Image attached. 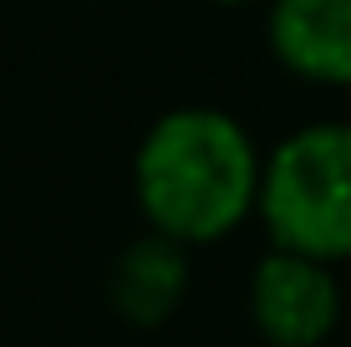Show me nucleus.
Returning a JSON list of instances; mask_svg holds the SVG:
<instances>
[{
  "label": "nucleus",
  "instance_id": "f257e3e1",
  "mask_svg": "<svg viewBox=\"0 0 351 347\" xmlns=\"http://www.w3.org/2000/svg\"><path fill=\"white\" fill-rule=\"evenodd\" d=\"M265 159L219 107H173L143 133L132 194L148 225L178 245H209L260 214Z\"/></svg>",
  "mask_w": 351,
  "mask_h": 347
},
{
  "label": "nucleus",
  "instance_id": "f03ea898",
  "mask_svg": "<svg viewBox=\"0 0 351 347\" xmlns=\"http://www.w3.org/2000/svg\"><path fill=\"white\" fill-rule=\"evenodd\" d=\"M260 220L270 245L341 266L351 260V123L295 128L265 159Z\"/></svg>",
  "mask_w": 351,
  "mask_h": 347
},
{
  "label": "nucleus",
  "instance_id": "7ed1b4c3",
  "mask_svg": "<svg viewBox=\"0 0 351 347\" xmlns=\"http://www.w3.org/2000/svg\"><path fill=\"white\" fill-rule=\"evenodd\" d=\"M250 317L275 347H321L341 322L336 266L270 245V256L250 276Z\"/></svg>",
  "mask_w": 351,
  "mask_h": 347
},
{
  "label": "nucleus",
  "instance_id": "20e7f679",
  "mask_svg": "<svg viewBox=\"0 0 351 347\" xmlns=\"http://www.w3.org/2000/svg\"><path fill=\"white\" fill-rule=\"evenodd\" d=\"M270 52L321 87H351V0H270Z\"/></svg>",
  "mask_w": 351,
  "mask_h": 347
},
{
  "label": "nucleus",
  "instance_id": "39448f33",
  "mask_svg": "<svg viewBox=\"0 0 351 347\" xmlns=\"http://www.w3.org/2000/svg\"><path fill=\"white\" fill-rule=\"evenodd\" d=\"M184 286H189V245H178V240L153 230L117 256L112 306L132 327H158L163 317H173Z\"/></svg>",
  "mask_w": 351,
  "mask_h": 347
},
{
  "label": "nucleus",
  "instance_id": "423d86ee",
  "mask_svg": "<svg viewBox=\"0 0 351 347\" xmlns=\"http://www.w3.org/2000/svg\"><path fill=\"white\" fill-rule=\"evenodd\" d=\"M219 5H255V0H219Z\"/></svg>",
  "mask_w": 351,
  "mask_h": 347
}]
</instances>
